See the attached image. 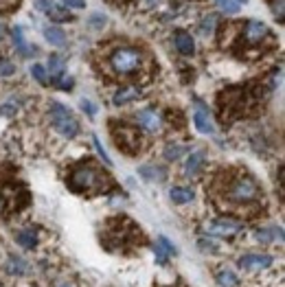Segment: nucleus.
Wrapping results in <instances>:
<instances>
[{"label":"nucleus","instance_id":"obj_1","mask_svg":"<svg viewBox=\"0 0 285 287\" xmlns=\"http://www.w3.org/2000/svg\"><path fill=\"white\" fill-rule=\"evenodd\" d=\"M228 204L233 206H250L257 204L261 199V189L257 186V182L246 173H237L235 178H230L226 182V191H224Z\"/></svg>","mask_w":285,"mask_h":287},{"label":"nucleus","instance_id":"obj_2","mask_svg":"<svg viewBox=\"0 0 285 287\" xmlns=\"http://www.w3.org/2000/svg\"><path fill=\"white\" fill-rule=\"evenodd\" d=\"M145 62H147L145 53L141 49H134V46H118V49L112 51L108 59L114 75H134V72L143 70Z\"/></svg>","mask_w":285,"mask_h":287},{"label":"nucleus","instance_id":"obj_3","mask_svg":"<svg viewBox=\"0 0 285 287\" xmlns=\"http://www.w3.org/2000/svg\"><path fill=\"white\" fill-rule=\"evenodd\" d=\"M110 180L103 176L99 169L86 165V167H77L70 176V184L75 191H92V189H105Z\"/></svg>","mask_w":285,"mask_h":287},{"label":"nucleus","instance_id":"obj_4","mask_svg":"<svg viewBox=\"0 0 285 287\" xmlns=\"http://www.w3.org/2000/svg\"><path fill=\"white\" fill-rule=\"evenodd\" d=\"M51 121H53V128H55L62 136H66V138L77 136L79 123L75 121V116L70 114V110L66 108V105L51 103Z\"/></svg>","mask_w":285,"mask_h":287},{"label":"nucleus","instance_id":"obj_5","mask_svg":"<svg viewBox=\"0 0 285 287\" xmlns=\"http://www.w3.org/2000/svg\"><path fill=\"white\" fill-rule=\"evenodd\" d=\"M114 141L118 143V147H121L123 151H128V153H136V151H138V136H136V130L121 125V128H118V132L114 130Z\"/></svg>","mask_w":285,"mask_h":287},{"label":"nucleus","instance_id":"obj_6","mask_svg":"<svg viewBox=\"0 0 285 287\" xmlns=\"http://www.w3.org/2000/svg\"><path fill=\"white\" fill-rule=\"evenodd\" d=\"M243 228L241 222H235V219H228V217H222L217 222L211 224V235H220V237H233L237 235Z\"/></svg>","mask_w":285,"mask_h":287},{"label":"nucleus","instance_id":"obj_7","mask_svg":"<svg viewBox=\"0 0 285 287\" xmlns=\"http://www.w3.org/2000/svg\"><path fill=\"white\" fill-rule=\"evenodd\" d=\"M241 270H263V268H270L272 265V259L268 255H246L237 261Z\"/></svg>","mask_w":285,"mask_h":287},{"label":"nucleus","instance_id":"obj_8","mask_svg":"<svg viewBox=\"0 0 285 287\" xmlns=\"http://www.w3.org/2000/svg\"><path fill=\"white\" fill-rule=\"evenodd\" d=\"M193 121H195V128L202 132V134H213L215 132V125H213V118H211L209 110L202 108L200 103H197V110L193 114Z\"/></svg>","mask_w":285,"mask_h":287},{"label":"nucleus","instance_id":"obj_9","mask_svg":"<svg viewBox=\"0 0 285 287\" xmlns=\"http://www.w3.org/2000/svg\"><path fill=\"white\" fill-rule=\"evenodd\" d=\"M136 121L143 130H147V132H158L160 130V123H162L160 116H158V112H154V110H141L138 112V116H136Z\"/></svg>","mask_w":285,"mask_h":287},{"label":"nucleus","instance_id":"obj_10","mask_svg":"<svg viewBox=\"0 0 285 287\" xmlns=\"http://www.w3.org/2000/svg\"><path fill=\"white\" fill-rule=\"evenodd\" d=\"M204 160H207L204 151H193V153H189L187 162H184V167H182V173H184V176H189V178H193L195 173L202 169Z\"/></svg>","mask_w":285,"mask_h":287},{"label":"nucleus","instance_id":"obj_11","mask_svg":"<svg viewBox=\"0 0 285 287\" xmlns=\"http://www.w3.org/2000/svg\"><path fill=\"white\" fill-rule=\"evenodd\" d=\"M174 42H176V49L180 51L182 55H193V53H195L193 37H191L187 31H176L174 33Z\"/></svg>","mask_w":285,"mask_h":287},{"label":"nucleus","instance_id":"obj_12","mask_svg":"<svg viewBox=\"0 0 285 287\" xmlns=\"http://www.w3.org/2000/svg\"><path fill=\"white\" fill-rule=\"evenodd\" d=\"M243 35H246L248 42H261L263 37L268 35V26L263 22H257V20H253V22L246 24V31H243Z\"/></svg>","mask_w":285,"mask_h":287},{"label":"nucleus","instance_id":"obj_13","mask_svg":"<svg viewBox=\"0 0 285 287\" xmlns=\"http://www.w3.org/2000/svg\"><path fill=\"white\" fill-rule=\"evenodd\" d=\"M138 95H141V90L136 88V86H128V88H121L114 95V105H125V103H130V101H134V99H138Z\"/></svg>","mask_w":285,"mask_h":287},{"label":"nucleus","instance_id":"obj_14","mask_svg":"<svg viewBox=\"0 0 285 287\" xmlns=\"http://www.w3.org/2000/svg\"><path fill=\"white\" fill-rule=\"evenodd\" d=\"M156 259H158V263H165L167 259L174 255V245H171L165 237H158V241H156Z\"/></svg>","mask_w":285,"mask_h":287},{"label":"nucleus","instance_id":"obj_15","mask_svg":"<svg viewBox=\"0 0 285 287\" xmlns=\"http://www.w3.org/2000/svg\"><path fill=\"white\" fill-rule=\"evenodd\" d=\"M44 37L49 39V44H53V46H64L66 44V33L59 29V26H49V29H44Z\"/></svg>","mask_w":285,"mask_h":287},{"label":"nucleus","instance_id":"obj_16","mask_svg":"<svg viewBox=\"0 0 285 287\" xmlns=\"http://www.w3.org/2000/svg\"><path fill=\"white\" fill-rule=\"evenodd\" d=\"M169 195H171V199H174L176 204H187V202L193 199V191L187 189V186H174Z\"/></svg>","mask_w":285,"mask_h":287},{"label":"nucleus","instance_id":"obj_17","mask_svg":"<svg viewBox=\"0 0 285 287\" xmlns=\"http://www.w3.org/2000/svg\"><path fill=\"white\" fill-rule=\"evenodd\" d=\"M141 176L145 180H149V182H160V180H165V169H160V167H149V165H145L141 167Z\"/></svg>","mask_w":285,"mask_h":287},{"label":"nucleus","instance_id":"obj_18","mask_svg":"<svg viewBox=\"0 0 285 287\" xmlns=\"http://www.w3.org/2000/svg\"><path fill=\"white\" fill-rule=\"evenodd\" d=\"M18 243L22 245V248H35V245H37V232L33 228L20 230L18 232Z\"/></svg>","mask_w":285,"mask_h":287},{"label":"nucleus","instance_id":"obj_19","mask_svg":"<svg viewBox=\"0 0 285 287\" xmlns=\"http://www.w3.org/2000/svg\"><path fill=\"white\" fill-rule=\"evenodd\" d=\"M13 44H16V49H18V53L20 55H31V53H35V49H29V46H26V42H24V37H22V29H20V26H16V29H13Z\"/></svg>","mask_w":285,"mask_h":287},{"label":"nucleus","instance_id":"obj_20","mask_svg":"<svg viewBox=\"0 0 285 287\" xmlns=\"http://www.w3.org/2000/svg\"><path fill=\"white\" fill-rule=\"evenodd\" d=\"M215 278H217V283H220L222 287H237V285H239V278H237L233 272L226 270V268H222L220 272H217Z\"/></svg>","mask_w":285,"mask_h":287},{"label":"nucleus","instance_id":"obj_21","mask_svg":"<svg viewBox=\"0 0 285 287\" xmlns=\"http://www.w3.org/2000/svg\"><path fill=\"white\" fill-rule=\"evenodd\" d=\"M189 151L187 145H167V149H165V160H178L180 156H184V153Z\"/></svg>","mask_w":285,"mask_h":287},{"label":"nucleus","instance_id":"obj_22","mask_svg":"<svg viewBox=\"0 0 285 287\" xmlns=\"http://www.w3.org/2000/svg\"><path fill=\"white\" fill-rule=\"evenodd\" d=\"M257 239L263 243H270L274 239H281V228H261L257 230Z\"/></svg>","mask_w":285,"mask_h":287},{"label":"nucleus","instance_id":"obj_23","mask_svg":"<svg viewBox=\"0 0 285 287\" xmlns=\"http://www.w3.org/2000/svg\"><path fill=\"white\" fill-rule=\"evenodd\" d=\"M215 5L220 7L224 13H237L239 11V3H237V0H215Z\"/></svg>","mask_w":285,"mask_h":287},{"label":"nucleus","instance_id":"obj_24","mask_svg":"<svg viewBox=\"0 0 285 287\" xmlns=\"http://www.w3.org/2000/svg\"><path fill=\"white\" fill-rule=\"evenodd\" d=\"M215 24H217V18L215 16H207L202 20V24H200V33L202 35H211V33H213V29H215Z\"/></svg>","mask_w":285,"mask_h":287},{"label":"nucleus","instance_id":"obj_25","mask_svg":"<svg viewBox=\"0 0 285 287\" xmlns=\"http://www.w3.org/2000/svg\"><path fill=\"white\" fill-rule=\"evenodd\" d=\"M31 72H33V77H35V79H37V81L42 84V86H46V84H49V77H46V70H44V66H39V64H33V66H31Z\"/></svg>","mask_w":285,"mask_h":287},{"label":"nucleus","instance_id":"obj_26","mask_svg":"<svg viewBox=\"0 0 285 287\" xmlns=\"http://www.w3.org/2000/svg\"><path fill=\"white\" fill-rule=\"evenodd\" d=\"M49 16L51 18H55V20H68L70 18V13L66 11V7H62V9H59V7H49Z\"/></svg>","mask_w":285,"mask_h":287},{"label":"nucleus","instance_id":"obj_27","mask_svg":"<svg viewBox=\"0 0 285 287\" xmlns=\"http://www.w3.org/2000/svg\"><path fill=\"white\" fill-rule=\"evenodd\" d=\"M13 72H16V66L9 59H0V77H9Z\"/></svg>","mask_w":285,"mask_h":287},{"label":"nucleus","instance_id":"obj_28","mask_svg":"<svg viewBox=\"0 0 285 287\" xmlns=\"http://www.w3.org/2000/svg\"><path fill=\"white\" fill-rule=\"evenodd\" d=\"M62 68H64V59L59 57V55H53L49 59V72H59Z\"/></svg>","mask_w":285,"mask_h":287},{"label":"nucleus","instance_id":"obj_29","mask_svg":"<svg viewBox=\"0 0 285 287\" xmlns=\"http://www.w3.org/2000/svg\"><path fill=\"white\" fill-rule=\"evenodd\" d=\"M92 143H95V147H97V151H99V156H101V158H103V162H105V165H112V160H110V156H108V153H105V149H103V145H101V141H99V138L95 136V138H92Z\"/></svg>","mask_w":285,"mask_h":287},{"label":"nucleus","instance_id":"obj_30","mask_svg":"<svg viewBox=\"0 0 285 287\" xmlns=\"http://www.w3.org/2000/svg\"><path fill=\"white\" fill-rule=\"evenodd\" d=\"M79 105H82V110H86V114H88V116H95L97 114L95 103H90L88 99H82V103H79Z\"/></svg>","mask_w":285,"mask_h":287},{"label":"nucleus","instance_id":"obj_31","mask_svg":"<svg viewBox=\"0 0 285 287\" xmlns=\"http://www.w3.org/2000/svg\"><path fill=\"white\" fill-rule=\"evenodd\" d=\"M16 110H18L16 103H7V105H3V108H0V114H3V116H9V114H13Z\"/></svg>","mask_w":285,"mask_h":287},{"label":"nucleus","instance_id":"obj_32","mask_svg":"<svg viewBox=\"0 0 285 287\" xmlns=\"http://www.w3.org/2000/svg\"><path fill=\"white\" fill-rule=\"evenodd\" d=\"M64 5L70 9H82V7H86V0H64Z\"/></svg>","mask_w":285,"mask_h":287},{"label":"nucleus","instance_id":"obj_33","mask_svg":"<svg viewBox=\"0 0 285 287\" xmlns=\"http://www.w3.org/2000/svg\"><path fill=\"white\" fill-rule=\"evenodd\" d=\"M57 86H59V88H72V79L66 77V75H62V79L57 81Z\"/></svg>","mask_w":285,"mask_h":287},{"label":"nucleus","instance_id":"obj_34","mask_svg":"<svg viewBox=\"0 0 285 287\" xmlns=\"http://www.w3.org/2000/svg\"><path fill=\"white\" fill-rule=\"evenodd\" d=\"M274 13L279 16V22H283V0H276L274 3Z\"/></svg>","mask_w":285,"mask_h":287},{"label":"nucleus","instance_id":"obj_35","mask_svg":"<svg viewBox=\"0 0 285 287\" xmlns=\"http://www.w3.org/2000/svg\"><path fill=\"white\" fill-rule=\"evenodd\" d=\"M18 0H0V9H9V7H13Z\"/></svg>","mask_w":285,"mask_h":287},{"label":"nucleus","instance_id":"obj_36","mask_svg":"<svg viewBox=\"0 0 285 287\" xmlns=\"http://www.w3.org/2000/svg\"><path fill=\"white\" fill-rule=\"evenodd\" d=\"M3 37H5V26L0 24V42H3Z\"/></svg>","mask_w":285,"mask_h":287},{"label":"nucleus","instance_id":"obj_37","mask_svg":"<svg viewBox=\"0 0 285 287\" xmlns=\"http://www.w3.org/2000/svg\"><path fill=\"white\" fill-rule=\"evenodd\" d=\"M145 3H147V5H151V3H154V5H156V3H160V0H145Z\"/></svg>","mask_w":285,"mask_h":287},{"label":"nucleus","instance_id":"obj_38","mask_svg":"<svg viewBox=\"0 0 285 287\" xmlns=\"http://www.w3.org/2000/svg\"><path fill=\"white\" fill-rule=\"evenodd\" d=\"M237 3H248V0H237Z\"/></svg>","mask_w":285,"mask_h":287},{"label":"nucleus","instance_id":"obj_39","mask_svg":"<svg viewBox=\"0 0 285 287\" xmlns=\"http://www.w3.org/2000/svg\"><path fill=\"white\" fill-rule=\"evenodd\" d=\"M59 287H68V285H59Z\"/></svg>","mask_w":285,"mask_h":287}]
</instances>
